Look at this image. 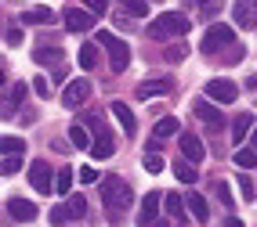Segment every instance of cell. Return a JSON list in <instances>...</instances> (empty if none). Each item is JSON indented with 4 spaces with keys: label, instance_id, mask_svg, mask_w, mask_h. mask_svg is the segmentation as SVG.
<instances>
[{
    "label": "cell",
    "instance_id": "45",
    "mask_svg": "<svg viewBox=\"0 0 257 227\" xmlns=\"http://www.w3.org/2000/svg\"><path fill=\"white\" fill-rule=\"evenodd\" d=\"M250 148L257 152V126H253V137H250Z\"/></svg>",
    "mask_w": 257,
    "mask_h": 227
},
{
    "label": "cell",
    "instance_id": "42",
    "mask_svg": "<svg viewBox=\"0 0 257 227\" xmlns=\"http://www.w3.org/2000/svg\"><path fill=\"white\" fill-rule=\"evenodd\" d=\"M37 94H40V98H47V94H51V86H47V80H40V76H37Z\"/></svg>",
    "mask_w": 257,
    "mask_h": 227
},
{
    "label": "cell",
    "instance_id": "39",
    "mask_svg": "<svg viewBox=\"0 0 257 227\" xmlns=\"http://www.w3.org/2000/svg\"><path fill=\"white\" fill-rule=\"evenodd\" d=\"M4 44L8 47H19L22 44V29H4Z\"/></svg>",
    "mask_w": 257,
    "mask_h": 227
},
{
    "label": "cell",
    "instance_id": "47",
    "mask_svg": "<svg viewBox=\"0 0 257 227\" xmlns=\"http://www.w3.org/2000/svg\"><path fill=\"white\" fill-rule=\"evenodd\" d=\"M199 4H207V0H199Z\"/></svg>",
    "mask_w": 257,
    "mask_h": 227
},
{
    "label": "cell",
    "instance_id": "25",
    "mask_svg": "<svg viewBox=\"0 0 257 227\" xmlns=\"http://www.w3.org/2000/svg\"><path fill=\"white\" fill-rule=\"evenodd\" d=\"M33 58H37L40 65H58V62H62V50H58V47H40Z\"/></svg>",
    "mask_w": 257,
    "mask_h": 227
},
{
    "label": "cell",
    "instance_id": "30",
    "mask_svg": "<svg viewBox=\"0 0 257 227\" xmlns=\"http://www.w3.org/2000/svg\"><path fill=\"white\" fill-rule=\"evenodd\" d=\"M65 209H69V220H80L83 213H87V198H83V195H73V202L65 206Z\"/></svg>",
    "mask_w": 257,
    "mask_h": 227
},
{
    "label": "cell",
    "instance_id": "19",
    "mask_svg": "<svg viewBox=\"0 0 257 227\" xmlns=\"http://www.w3.org/2000/svg\"><path fill=\"white\" fill-rule=\"evenodd\" d=\"M170 86H174L170 80H156V83L149 80V83H142V86H138V98L145 101V98H152V94H170Z\"/></svg>",
    "mask_w": 257,
    "mask_h": 227
},
{
    "label": "cell",
    "instance_id": "35",
    "mask_svg": "<svg viewBox=\"0 0 257 227\" xmlns=\"http://www.w3.org/2000/svg\"><path fill=\"white\" fill-rule=\"evenodd\" d=\"M243 54H246V50H243V47H235V44H232V47L225 50V54H221V62H225V65H235V62H239V58H243Z\"/></svg>",
    "mask_w": 257,
    "mask_h": 227
},
{
    "label": "cell",
    "instance_id": "8",
    "mask_svg": "<svg viewBox=\"0 0 257 227\" xmlns=\"http://www.w3.org/2000/svg\"><path fill=\"white\" fill-rule=\"evenodd\" d=\"M29 184H33V188H37V191H40V195H47V191H51V188H55V177H51V166H47L44 159H37V162H33V166H29Z\"/></svg>",
    "mask_w": 257,
    "mask_h": 227
},
{
    "label": "cell",
    "instance_id": "22",
    "mask_svg": "<svg viewBox=\"0 0 257 227\" xmlns=\"http://www.w3.org/2000/svg\"><path fill=\"white\" fill-rule=\"evenodd\" d=\"M232 159H235V166H239V170H253V166H257V152L246 144V148H235Z\"/></svg>",
    "mask_w": 257,
    "mask_h": 227
},
{
    "label": "cell",
    "instance_id": "4",
    "mask_svg": "<svg viewBox=\"0 0 257 227\" xmlns=\"http://www.w3.org/2000/svg\"><path fill=\"white\" fill-rule=\"evenodd\" d=\"M232 44H235L232 26H210L207 36H203V50H207V58H210V54H221V50L232 47Z\"/></svg>",
    "mask_w": 257,
    "mask_h": 227
},
{
    "label": "cell",
    "instance_id": "46",
    "mask_svg": "<svg viewBox=\"0 0 257 227\" xmlns=\"http://www.w3.org/2000/svg\"><path fill=\"white\" fill-rule=\"evenodd\" d=\"M152 227H167V224H160V220H156V224H152Z\"/></svg>",
    "mask_w": 257,
    "mask_h": 227
},
{
    "label": "cell",
    "instance_id": "26",
    "mask_svg": "<svg viewBox=\"0 0 257 227\" xmlns=\"http://www.w3.org/2000/svg\"><path fill=\"white\" fill-rule=\"evenodd\" d=\"M98 65V47L94 44H83L80 47V68H94Z\"/></svg>",
    "mask_w": 257,
    "mask_h": 227
},
{
    "label": "cell",
    "instance_id": "38",
    "mask_svg": "<svg viewBox=\"0 0 257 227\" xmlns=\"http://www.w3.org/2000/svg\"><path fill=\"white\" fill-rule=\"evenodd\" d=\"M83 4H87L91 14H105L109 11V0H83Z\"/></svg>",
    "mask_w": 257,
    "mask_h": 227
},
{
    "label": "cell",
    "instance_id": "7",
    "mask_svg": "<svg viewBox=\"0 0 257 227\" xmlns=\"http://www.w3.org/2000/svg\"><path fill=\"white\" fill-rule=\"evenodd\" d=\"M232 18L239 29H253L257 26V0H235L232 4Z\"/></svg>",
    "mask_w": 257,
    "mask_h": 227
},
{
    "label": "cell",
    "instance_id": "33",
    "mask_svg": "<svg viewBox=\"0 0 257 227\" xmlns=\"http://www.w3.org/2000/svg\"><path fill=\"white\" fill-rule=\"evenodd\" d=\"M69 144H73V148H87V144H91V141H87V130H83V126H73V130H69Z\"/></svg>",
    "mask_w": 257,
    "mask_h": 227
},
{
    "label": "cell",
    "instance_id": "23",
    "mask_svg": "<svg viewBox=\"0 0 257 227\" xmlns=\"http://www.w3.org/2000/svg\"><path fill=\"white\" fill-rule=\"evenodd\" d=\"M22 148H26L22 137H15V134H4V137H0V152H4V155H22Z\"/></svg>",
    "mask_w": 257,
    "mask_h": 227
},
{
    "label": "cell",
    "instance_id": "44",
    "mask_svg": "<svg viewBox=\"0 0 257 227\" xmlns=\"http://www.w3.org/2000/svg\"><path fill=\"white\" fill-rule=\"evenodd\" d=\"M225 227H246V224H243V220H235V216H228V220H225Z\"/></svg>",
    "mask_w": 257,
    "mask_h": 227
},
{
    "label": "cell",
    "instance_id": "6",
    "mask_svg": "<svg viewBox=\"0 0 257 227\" xmlns=\"http://www.w3.org/2000/svg\"><path fill=\"white\" fill-rule=\"evenodd\" d=\"M87 98H91V83L87 80H73V83H65V90H62L65 108H76V104H83Z\"/></svg>",
    "mask_w": 257,
    "mask_h": 227
},
{
    "label": "cell",
    "instance_id": "1",
    "mask_svg": "<svg viewBox=\"0 0 257 227\" xmlns=\"http://www.w3.org/2000/svg\"><path fill=\"white\" fill-rule=\"evenodd\" d=\"M101 198H105V216L109 224H119L131 206V188L119 180V177H105L101 180Z\"/></svg>",
    "mask_w": 257,
    "mask_h": 227
},
{
    "label": "cell",
    "instance_id": "11",
    "mask_svg": "<svg viewBox=\"0 0 257 227\" xmlns=\"http://www.w3.org/2000/svg\"><path fill=\"white\" fill-rule=\"evenodd\" d=\"M178 144H181V155H185L188 162H199L203 155H207V148H203V141H199L196 134H181V141H178Z\"/></svg>",
    "mask_w": 257,
    "mask_h": 227
},
{
    "label": "cell",
    "instance_id": "32",
    "mask_svg": "<svg viewBox=\"0 0 257 227\" xmlns=\"http://www.w3.org/2000/svg\"><path fill=\"white\" fill-rule=\"evenodd\" d=\"M19 170H22V159H19V155H4L0 173H4V177H11V173H19Z\"/></svg>",
    "mask_w": 257,
    "mask_h": 227
},
{
    "label": "cell",
    "instance_id": "15",
    "mask_svg": "<svg viewBox=\"0 0 257 227\" xmlns=\"http://www.w3.org/2000/svg\"><path fill=\"white\" fill-rule=\"evenodd\" d=\"M112 116H116V123L123 126V134H134V130H138V123H134V112L127 108L123 101H112Z\"/></svg>",
    "mask_w": 257,
    "mask_h": 227
},
{
    "label": "cell",
    "instance_id": "20",
    "mask_svg": "<svg viewBox=\"0 0 257 227\" xmlns=\"http://www.w3.org/2000/svg\"><path fill=\"white\" fill-rule=\"evenodd\" d=\"M163 209L170 216H178L181 224H185V209H188V202L181 198V195H163Z\"/></svg>",
    "mask_w": 257,
    "mask_h": 227
},
{
    "label": "cell",
    "instance_id": "16",
    "mask_svg": "<svg viewBox=\"0 0 257 227\" xmlns=\"http://www.w3.org/2000/svg\"><path fill=\"white\" fill-rule=\"evenodd\" d=\"M178 130H181V126H178V119H174V116H163L160 123H156V130H152V141H156V144H163L167 137H174Z\"/></svg>",
    "mask_w": 257,
    "mask_h": 227
},
{
    "label": "cell",
    "instance_id": "41",
    "mask_svg": "<svg viewBox=\"0 0 257 227\" xmlns=\"http://www.w3.org/2000/svg\"><path fill=\"white\" fill-rule=\"evenodd\" d=\"M65 220H69V209H65V206L51 209V224H65Z\"/></svg>",
    "mask_w": 257,
    "mask_h": 227
},
{
    "label": "cell",
    "instance_id": "27",
    "mask_svg": "<svg viewBox=\"0 0 257 227\" xmlns=\"http://www.w3.org/2000/svg\"><path fill=\"white\" fill-rule=\"evenodd\" d=\"M69 188H73V170L65 166V170H58V177H55V191H58V195H69Z\"/></svg>",
    "mask_w": 257,
    "mask_h": 227
},
{
    "label": "cell",
    "instance_id": "43",
    "mask_svg": "<svg viewBox=\"0 0 257 227\" xmlns=\"http://www.w3.org/2000/svg\"><path fill=\"white\" fill-rule=\"evenodd\" d=\"M246 90H257V72H253V76H246Z\"/></svg>",
    "mask_w": 257,
    "mask_h": 227
},
{
    "label": "cell",
    "instance_id": "5",
    "mask_svg": "<svg viewBox=\"0 0 257 227\" xmlns=\"http://www.w3.org/2000/svg\"><path fill=\"white\" fill-rule=\"evenodd\" d=\"M207 98L217 101V104H232V101L239 98V86H235L232 80H210V83H207Z\"/></svg>",
    "mask_w": 257,
    "mask_h": 227
},
{
    "label": "cell",
    "instance_id": "40",
    "mask_svg": "<svg viewBox=\"0 0 257 227\" xmlns=\"http://www.w3.org/2000/svg\"><path fill=\"white\" fill-rule=\"evenodd\" d=\"M217 198H221V202H225V206H232V202H235V198H232V188H228L225 180H221V184H217Z\"/></svg>",
    "mask_w": 257,
    "mask_h": 227
},
{
    "label": "cell",
    "instance_id": "10",
    "mask_svg": "<svg viewBox=\"0 0 257 227\" xmlns=\"http://www.w3.org/2000/svg\"><path fill=\"white\" fill-rule=\"evenodd\" d=\"M8 216L19 224H29V220H37V206L29 198H8Z\"/></svg>",
    "mask_w": 257,
    "mask_h": 227
},
{
    "label": "cell",
    "instance_id": "34",
    "mask_svg": "<svg viewBox=\"0 0 257 227\" xmlns=\"http://www.w3.org/2000/svg\"><path fill=\"white\" fill-rule=\"evenodd\" d=\"M145 170H149V173H160V170H163V155H160V152H149V155H145Z\"/></svg>",
    "mask_w": 257,
    "mask_h": 227
},
{
    "label": "cell",
    "instance_id": "9",
    "mask_svg": "<svg viewBox=\"0 0 257 227\" xmlns=\"http://www.w3.org/2000/svg\"><path fill=\"white\" fill-rule=\"evenodd\" d=\"M160 206H163V191H149V195L142 198V213H138V224H142V227H152V224H156V213H160Z\"/></svg>",
    "mask_w": 257,
    "mask_h": 227
},
{
    "label": "cell",
    "instance_id": "13",
    "mask_svg": "<svg viewBox=\"0 0 257 227\" xmlns=\"http://www.w3.org/2000/svg\"><path fill=\"white\" fill-rule=\"evenodd\" d=\"M192 112H196V116H199V119H203V123H207L210 130H217L221 123H225V119H221V112L214 108L210 101H196V104H192Z\"/></svg>",
    "mask_w": 257,
    "mask_h": 227
},
{
    "label": "cell",
    "instance_id": "12",
    "mask_svg": "<svg viewBox=\"0 0 257 227\" xmlns=\"http://www.w3.org/2000/svg\"><path fill=\"white\" fill-rule=\"evenodd\" d=\"M62 18H65V26H69L73 32H83V29L94 26V14H91V11H76V8H69Z\"/></svg>",
    "mask_w": 257,
    "mask_h": 227
},
{
    "label": "cell",
    "instance_id": "36",
    "mask_svg": "<svg viewBox=\"0 0 257 227\" xmlns=\"http://www.w3.org/2000/svg\"><path fill=\"white\" fill-rule=\"evenodd\" d=\"M239 191H243V198H246V202H253V195H257V188H253L250 177H239Z\"/></svg>",
    "mask_w": 257,
    "mask_h": 227
},
{
    "label": "cell",
    "instance_id": "31",
    "mask_svg": "<svg viewBox=\"0 0 257 227\" xmlns=\"http://www.w3.org/2000/svg\"><path fill=\"white\" fill-rule=\"evenodd\" d=\"M185 54H188V47H185V44H174V47H167V50H163V58H167L170 65L185 62Z\"/></svg>",
    "mask_w": 257,
    "mask_h": 227
},
{
    "label": "cell",
    "instance_id": "21",
    "mask_svg": "<svg viewBox=\"0 0 257 227\" xmlns=\"http://www.w3.org/2000/svg\"><path fill=\"white\" fill-rule=\"evenodd\" d=\"M112 152H116V144H112V137L105 134V137H98V144H91V159H112Z\"/></svg>",
    "mask_w": 257,
    "mask_h": 227
},
{
    "label": "cell",
    "instance_id": "37",
    "mask_svg": "<svg viewBox=\"0 0 257 227\" xmlns=\"http://www.w3.org/2000/svg\"><path fill=\"white\" fill-rule=\"evenodd\" d=\"M76 177H80V184H94V180H98V170H94V166H80Z\"/></svg>",
    "mask_w": 257,
    "mask_h": 227
},
{
    "label": "cell",
    "instance_id": "17",
    "mask_svg": "<svg viewBox=\"0 0 257 227\" xmlns=\"http://www.w3.org/2000/svg\"><path fill=\"white\" fill-rule=\"evenodd\" d=\"M174 177H178L181 184H196L199 170H196V162H188V159H178V162H174Z\"/></svg>",
    "mask_w": 257,
    "mask_h": 227
},
{
    "label": "cell",
    "instance_id": "14",
    "mask_svg": "<svg viewBox=\"0 0 257 227\" xmlns=\"http://www.w3.org/2000/svg\"><path fill=\"white\" fill-rule=\"evenodd\" d=\"M185 202H188V213H192L199 224H207V220H210V206H207V198H203V195L188 191V195H185Z\"/></svg>",
    "mask_w": 257,
    "mask_h": 227
},
{
    "label": "cell",
    "instance_id": "28",
    "mask_svg": "<svg viewBox=\"0 0 257 227\" xmlns=\"http://www.w3.org/2000/svg\"><path fill=\"white\" fill-rule=\"evenodd\" d=\"M22 98H26V86L19 83V86H15V90H11V101H4V116H15V112H19Z\"/></svg>",
    "mask_w": 257,
    "mask_h": 227
},
{
    "label": "cell",
    "instance_id": "29",
    "mask_svg": "<svg viewBox=\"0 0 257 227\" xmlns=\"http://www.w3.org/2000/svg\"><path fill=\"white\" fill-rule=\"evenodd\" d=\"M22 22H26V26H37V22H51V11H47V8H33V11H22Z\"/></svg>",
    "mask_w": 257,
    "mask_h": 227
},
{
    "label": "cell",
    "instance_id": "2",
    "mask_svg": "<svg viewBox=\"0 0 257 227\" xmlns=\"http://www.w3.org/2000/svg\"><path fill=\"white\" fill-rule=\"evenodd\" d=\"M185 32H188V18L178 14V11H167V14H160V18L149 26L152 40H170V36H185Z\"/></svg>",
    "mask_w": 257,
    "mask_h": 227
},
{
    "label": "cell",
    "instance_id": "24",
    "mask_svg": "<svg viewBox=\"0 0 257 227\" xmlns=\"http://www.w3.org/2000/svg\"><path fill=\"white\" fill-rule=\"evenodd\" d=\"M123 14H131V18H145V14H149V0H123Z\"/></svg>",
    "mask_w": 257,
    "mask_h": 227
},
{
    "label": "cell",
    "instance_id": "3",
    "mask_svg": "<svg viewBox=\"0 0 257 227\" xmlns=\"http://www.w3.org/2000/svg\"><path fill=\"white\" fill-rule=\"evenodd\" d=\"M94 44H98V47H105L109 54H112V68H116V72H123V68L131 65V47L119 40V36H112V32L101 29L98 36H94Z\"/></svg>",
    "mask_w": 257,
    "mask_h": 227
},
{
    "label": "cell",
    "instance_id": "18",
    "mask_svg": "<svg viewBox=\"0 0 257 227\" xmlns=\"http://www.w3.org/2000/svg\"><path fill=\"white\" fill-rule=\"evenodd\" d=\"M250 134H253V116L243 112V116H239L235 123H232V137H235V141H246Z\"/></svg>",
    "mask_w": 257,
    "mask_h": 227
}]
</instances>
